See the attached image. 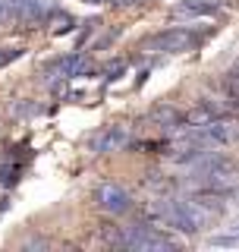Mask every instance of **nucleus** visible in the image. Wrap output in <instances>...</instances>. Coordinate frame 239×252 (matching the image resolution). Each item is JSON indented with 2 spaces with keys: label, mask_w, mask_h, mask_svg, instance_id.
<instances>
[{
  "label": "nucleus",
  "mask_w": 239,
  "mask_h": 252,
  "mask_svg": "<svg viewBox=\"0 0 239 252\" xmlns=\"http://www.w3.org/2000/svg\"><path fill=\"white\" fill-rule=\"evenodd\" d=\"M89 145H91V152H98V155L117 152V148L129 145V129H126V126H107V129L94 132V136L89 139Z\"/></svg>",
  "instance_id": "nucleus-5"
},
{
  "label": "nucleus",
  "mask_w": 239,
  "mask_h": 252,
  "mask_svg": "<svg viewBox=\"0 0 239 252\" xmlns=\"http://www.w3.org/2000/svg\"><path fill=\"white\" fill-rule=\"evenodd\" d=\"M233 69H236V73H239V60H236V63H233Z\"/></svg>",
  "instance_id": "nucleus-14"
},
{
  "label": "nucleus",
  "mask_w": 239,
  "mask_h": 252,
  "mask_svg": "<svg viewBox=\"0 0 239 252\" xmlns=\"http://www.w3.org/2000/svg\"><path fill=\"white\" fill-rule=\"evenodd\" d=\"M148 120L164 126V129H179V126L186 123V114H182L179 107H173V104H157V107H151Z\"/></svg>",
  "instance_id": "nucleus-7"
},
{
  "label": "nucleus",
  "mask_w": 239,
  "mask_h": 252,
  "mask_svg": "<svg viewBox=\"0 0 239 252\" xmlns=\"http://www.w3.org/2000/svg\"><path fill=\"white\" fill-rule=\"evenodd\" d=\"M16 177H19V164H10V161L0 164V183H16Z\"/></svg>",
  "instance_id": "nucleus-10"
},
{
  "label": "nucleus",
  "mask_w": 239,
  "mask_h": 252,
  "mask_svg": "<svg viewBox=\"0 0 239 252\" xmlns=\"http://www.w3.org/2000/svg\"><path fill=\"white\" fill-rule=\"evenodd\" d=\"M82 66H85V60L79 57V54H69V57H60V60L47 63V73L51 76H76Z\"/></svg>",
  "instance_id": "nucleus-9"
},
{
  "label": "nucleus",
  "mask_w": 239,
  "mask_h": 252,
  "mask_svg": "<svg viewBox=\"0 0 239 252\" xmlns=\"http://www.w3.org/2000/svg\"><path fill=\"white\" fill-rule=\"evenodd\" d=\"M94 199H98V205L107 211V215H126V211L132 208L129 192H126L123 186H117V183H101L98 192H94Z\"/></svg>",
  "instance_id": "nucleus-3"
},
{
  "label": "nucleus",
  "mask_w": 239,
  "mask_h": 252,
  "mask_svg": "<svg viewBox=\"0 0 239 252\" xmlns=\"http://www.w3.org/2000/svg\"><path fill=\"white\" fill-rule=\"evenodd\" d=\"M54 16L51 0H16V19L19 26H41L44 19Z\"/></svg>",
  "instance_id": "nucleus-4"
},
{
  "label": "nucleus",
  "mask_w": 239,
  "mask_h": 252,
  "mask_svg": "<svg viewBox=\"0 0 239 252\" xmlns=\"http://www.w3.org/2000/svg\"><path fill=\"white\" fill-rule=\"evenodd\" d=\"M120 246L139 252H164V249H177L179 243L148 224H135V227H120Z\"/></svg>",
  "instance_id": "nucleus-2"
},
{
  "label": "nucleus",
  "mask_w": 239,
  "mask_h": 252,
  "mask_svg": "<svg viewBox=\"0 0 239 252\" xmlns=\"http://www.w3.org/2000/svg\"><path fill=\"white\" fill-rule=\"evenodd\" d=\"M22 57V47H3L0 51V66H10L13 60H19Z\"/></svg>",
  "instance_id": "nucleus-11"
},
{
  "label": "nucleus",
  "mask_w": 239,
  "mask_h": 252,
  "mask_svg": "<svg viewBox=\"0 0 239 252\" xmlns=\"http://www.w3.org/2000/svg\"><path fill=\"white\" fill-rule=\"evenodd\" d=\"M217 6V0H179L173 6V16H214Z\"/></svg>",
  "instance_id": "nucleus-8"
},
{
  "label": "nucleus",
  "mask_w": 239,
  "mask_h": 252,
  "mask_svg": "<svg viewBox=\"0 0 239 252\" xmlns=\"http://www.w3.org/2000/svg\"><path fill=\"white\" fill-rule=\"evenodd\" d=\"M22 249H47V240H29L22 243Z\"/></svg>",
  "instance_id": "nucleus-12"
},
{
  "label": "nucleus",
  "mask_w": 239,
  "mask_h": 252,
  "mask_svg": "<svg viewBox=\"0 0 239 252\" xmlns=\"http://www.w3.org/2000/svg\"><path fill=\"white\" fill-rule=\"evenodd\" d=\"M217 92H220V101L230 107V114H239V73L230 69L217 79Z\"/></svg>",
  "instance_id": "nucleus-6"
},
{
  "label": "nucleus",
  "mask_w": 239,
  "mask_h": 252,
  "mask_svg": "<svg viewBox=\"0 0 239 252\" xmlns=\"http://www.w3.org/2000/svg\"><path fill=\"white\" fill-rule=\"evenodd\" d=\"M202 32H192V29H167V32H154V35L142 38V51L148 54H186V51H195L202 44Z\"/></svg>",
  "instance_id": "nucleus-1"
},
{
  "label": "nucleus",
  "mask_w": 239,
  "mask_h": 252,
  "mask_svg": "<svg viewBox=\"0 0 239 252\" xmlns=\"http://www.w3.org/2000/svg\"><path fill=\"white\" fill-rule=\"evenodd\" d=\"M16 114H35V104H16Z\"/></svg>",
  "instance_id": "nucleus-13"
}]
</instances>
